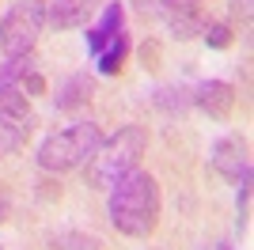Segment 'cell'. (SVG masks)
<instances>
[{
    "label": "cell",
    "instance_id": "6da1fadb",
    "mask_svg": "<svg viewBox=\"0 0 254 250\" xmlns=\"http://www.w3.org/2000/svg\"><path fill=\"white\" fill-rule=\"evenodd\" d=\"M159 182L148 171H129L110 186V224L129 239H148L159 224Z\"/></svg>",
    "mask_w": 254,
    "mask_h": 250
},
{
    "label": "cell",
    "instance_id": "7a4b0ae2",
    "mask_svg": "<svg viewBox=\"0 0 254 250\" xmlns=\"http://www.w3.org/2000/svg\"><path fill=\"white\" fill-rule=\"evenodd\" d=\"M148 148V133L140 125H122L114 136L99 140L95 156L87 159V186L95 189H110L118 178H126L129 171H137V159Z\"/></svg>",
    "mask_w": 254,
    "mask_h": 250
},
{
    "label": "cell",
    "instance_id": "3957f363",
    "mask_svg": "<svg viewBox=\"0 0 254 250\" xmlns=\"http://www.w3.org/2000/svg\"><path fill=\"white\" fill-rule=\"evenodd\" d=\"M99 140H103V133H99L95 122H76V125H68V129H61V133H53V136L42 140V148H38V167L50 171V175L76 171V167H84L87 159L95 156Z\"/></svg>",
    "mask_w": 254,
    "mask_h": 250
},
{
    "label": "cell",
    "instance_id": "277c9868",
    "mask_svg": "<svg viewBox=\"0 0 254 250\" xmlns=\"http://www.w3.org/2000/svg\"><path fill=\"white\" fill-rule=\"evenodd\" d=\"M46 27V0H19L0 19V50L8 57L34 53V42Z\"/></svg>",
    "mask_w": 254,
    "mask_h": 250
},
{
    "label": "cell",
    "instance_id": "5b68a950",
    "mask_svg": "<svg viewBox=\"0 0 254 250\" xmlns=\"http://www.w3.org/2000/svg\"><path fill=\"white\" fill-rule=\"evenodd\" d=\"M212 171L235 186H251V148L243 136H224L212 148Z\"/></svg>",
    "mask_w": 254,
    "mask_h": 250
},
{
    "label": "cell",
    "instance_id": "8992f818",
    "mask_svg": "<svg viewBox=\"0 0 254 250\" xmlns=\"http://www.w3.org/2000/svg\"><path fill=\"white\" fill-rule=\"evenodd\" d=\"M95 11V0H50L46 4V27L53 31H76Z\"/></svg>",
    "mask_w": 254,
    "mask_h": 250
},
{
    "label": "cell",
    "instance_id": "52a82bcc",
    "mask_svg": "<svg viewBox=\"0 0 254 250\" xmlns=\"http://www.w3.org/2000/svg\"><path fill=\"white\" fill-rule=\"evenodd\" d=\"M193 103L201 106L209 118H228L235 106V87L224 80H209V83H197V91H193Z\"/></svg>",
    "mask_w": 254,
    "mask_h": 250
},
{
    "label": "cell",
    "instance_id": "ba28073f",
    "mask_svg": "<svg viewBox=\"0 0 254 250\" xmlns=\"http://www.w3.org/2000/svg\"><path fill=\"white\" fill-rule=\"evenodd\" d=\"M122 23H126V11H122V4H106L103 15H99V23L87 31V46H91V53H99L110 38H118V34H122Z\"/></svg>",
    "mask_w": 254,
    "mask_h": 250
},
{
    "label": "cell",
    "instance_id": "9c48e42d",
    "mask_svg": "<svg viewBox=\"0 0 254 250\" xmlns=\"http://www.w3.org/2000/svg\"><path fill=\"white\" fill-rule=\"evenodd\" d=\"M34 129V118H11V114H0V156H11L27 144V136Z\"/></svg>",
    "mask_w": 254,
    "mask_h": 250
},
{
    "label": "cell",
    "instance_id": "30bf717a",
    "mask_svg": "<svg viewBox=\"0 0 254 250\" xmlns=\"http://www.w3.org/2000/svg\"><path fill=\"white\" fill-rule=\"evenodd\" d=\"M31 72H38V61H34V53L8 57V61L0 64V91H11V87H19V91H23V80H27Z\"/></svg>",
    "mask_w": 254,
    "mask_h": 250
},
{
    "label": "cell",
    "instance_id": "8fae6325",
    "mask_svg": "<svg viewBox=\"0 0 254 250\" xmlns=\"http://www.w3.org/2000/svg\"><path fill=\"white\" fill-rule=\"evenodd\" d=\"M209 15H205V8H186V11H175V15H167V27L175 38H197V34H205V27H209Z\"/></svg>",
    "mask_w": 254,
    "mask_h": 250
},
{
    "label": "cell",
    "instance_id": "7c38bea8",
    "mask_svg": "<svg viewBox=\"0 0 254 250\" xmlns=\"http://www.w3.org/2000/svg\"><path fill=\"white\" fill-rule=\"evenodd\" d=\"M91 95H95V80H91L87 72H76V76H68V80H64L57 106H61V110H72V106L91 103Z\"/></svg>",
    "mask_w": 254,
    "mask_h": 250
},
{
    "label": "cell",
    "instance_id": "4fadbf2b",
    "mask_svg": "<svg viewBox=\"0 0 254 250\" xmlns=\"http://www.w3.org/2000/svg\"><path fill=\"white\" fill-rule=\"evenodd\" d=\"M126 53H129V38H126V34L110 38V42L103 46V50L95 53V64H99V72H103V76H114L118 68H122V61H126Z\"/></svg>",
    "mask_w": 254,
    "mask_h": 250
},
{
    "label": "cell",
    "instance_id": "5bb4252c",
    "mask_svg": "<svg viewBox=\"0 0 254 250\" xmlns=\"http://www.w3.org/2000/svg\"><path fill=\"white\" fill-rule=\"evenodd\" d=\"M0 114H11V118H31L27 95H23L19 87H11V91H0Z\"/></svg>",
    "mask_w": 254,
    "mask_h": 250
},
{
    "label": "cell",
    "instance_id": "9a60e30c",
    "mask_svg": "<svg viewBox=\"0 0 254 250\" xmlns=\"http://www.w3.org/2000/svg\"><path fill=\"white\" fill-rule=\"evenodd\" d=\"M205 42H209L212 50H228L232 46V27L228 23H209L205 27Z\"/></svg>",
    "mask_w": 254,
    "mask_h": 250
},
{
    "label": "cell",
    "instance_id": "2e32d148",
    "mask_svg": "<svg viewBox=\"0 0 254 250\" xmlns=\"http://www.w3.org/2000/svg\"><path fill=\"white\" fill-rule=\"evenodd\" d=\"M186 8H205V0H156V11L167 19L175 11H186Z\"/></svg>",
    "mask_w": 254,
    "mask_h": 250
},
{
    "label": "cell",
    "instance_id": "e0dca14e",
    "mask_svg": "<svg viewBox=\"0 0 254 250\" xmlns=\"http://www.w3.org/2000/svg\"><path fill=\"white\" fill-rule=\"evenodd\" d=\"M228 11L243 31H251V0H228Z\"/></svg>",
    "mask_w": 254,
    "mask_h": 250
},
{
    "label": "cell",
    "instance_id": "ac0fdd59",
    "mask_svg": "<svg viewBox=\"0 0 254 250\" xmlns=\"http://www.w3.org/2000/svg\"><path fill=\"white\" fill-rule=\"evenodd\" d=\"M140 57H144V68H152V61H156V46H144Z\"/></svg>",
    "mask_w": 254,
    "mask_h": 250
},
{
    "label": "cell",
    "instance_id": "d6986e66",
    "mask_svg": "<svg viewBox=\"0 0 254 250\" xmlns=\"http://www.w3.org/2000/svg\"><path fill=\"white\" fill-rule=\"evenodd\" d=\"M133 4H140V11H156V0H133Z\"/></svg>",
    "mask_w": 254,
    "mask_h": 250
},
{
    "label": "cell",
    "instance_id": "ffe728a7",
    "mask_svg": "<svg viewBox=\"0 0 254 250\" xmlns=\"http://www.w3.org/2000/svg\"><path fill=\"white\" fill-rule=\"evenodd\" d=\"M4 216H8V201L0 197V220H4Z\"/></svg>",
    "mask_w": 254,
    "mask_h": 250
},
{
    "label": "cell",
    "instance_id": "44dd1931",
    "mask_svg": "<svg viewBox=\"0 0 254 250\" xmlns=\"http://www.w3.org/2000/svg\"><path fill=\"white\" fill-rule=\"evenodd\" d=\"M224 250H228V247H224Z\"/></svg>",
    "mask_w": 254,
    "mask_h": 250
}]
</instances>
